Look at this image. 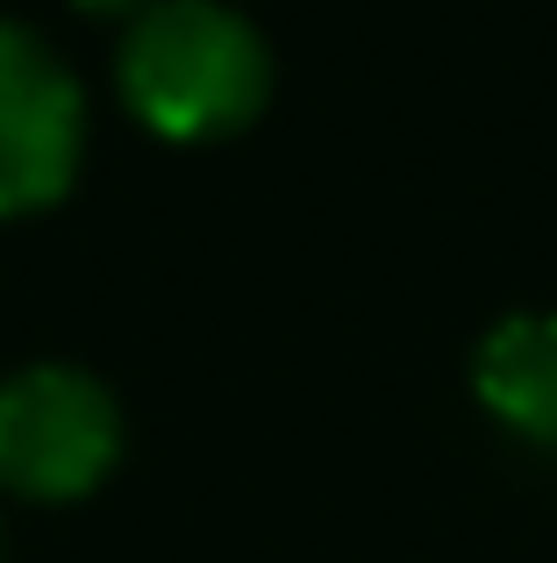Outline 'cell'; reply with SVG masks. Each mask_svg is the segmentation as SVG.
<instances>
[{"mask_svg":"<svg viewBox=\"0 0 557 563\" xmlns=\"http://www.w3.org/2000/svg\"><path fill=\"white\" fill-rule=\"evenodd\" d=\"M272 93V57L222 0H157L122 43V100L172 143L237 136Z\"/></svg>","mask_w":557,"mask_h":563,"instance_id":"obj_1","label":"cell"},{"mask_svg":"<svg viewBox=\"0 0 557 563\" xmlns=\"http://www.w3.org/2000/svg\"><path fill=\"white\" fill-rule=\"evenodd\" d=\"M122 456V413L108 385L36 364L0 385V485L22 499H86Z\"/></svg>","mask_w":557,"mask_h":563,"instance_id":"obj_2","label":"cell"},{"mask_svg":"<svg viewBox=\"0 0 557 563\" xmlns=\"http://www.w3.org/2000/svg\"><path fill=\"white\" fill-rule=\"evenodd\" d=\"M86 151L79 79L29 29L0 22V214H36L72 186Z\"/></svg>","mask_w":557,"mask_h":563,"instance_id":"obj_3","label":"cell"},{"mask_svg":"<svg viewBox=\"0 0 557 563\" xmlns=\"http://www.w3.org/2000/svg\"><path fill=\"white\" fill-rule=\"evenodd\" d=\"M472 385L493 421L529 442H557V314H515L479 343Z\"/></svg>","mask_w":557,"mask_h":563,"instance_id":"obj_4","label":"cell"},{"mask_svg":"<svg viewBox=\"0 0 557 563\" xmlns=\"http://www.w3.org/2000/svg\"><path fill=\"white\" fill-rule=\"evenodd\" d=\"M79 8H94V14H100V8H129V0H79Z\"/></svg>","mask_w":557,"mask_h":563,"instance_id":"obj_5","label":"cell"}]
</instances>
